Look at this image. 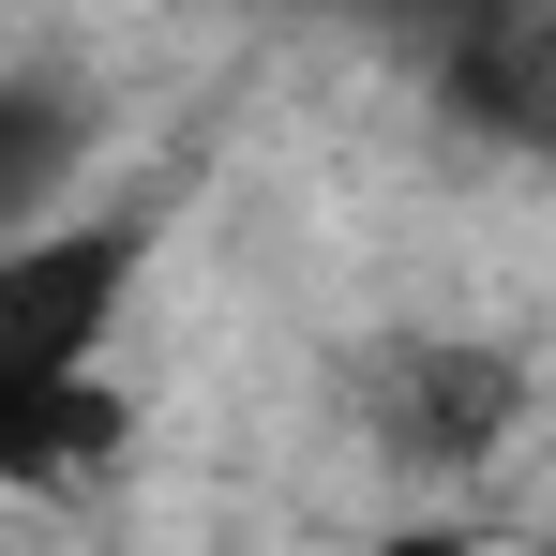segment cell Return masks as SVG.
I'll list each match as a JSON object with an SVG mask.
<instances>
[{
	"instance_id": "1",
	"label": "cell",
	"mask_w": 556,
	"mask_h": 556,
	"mask_svg": "<svg viewBox=\"0 0 556 556\" xmlns=\"http://www.w3.org/2000/svg\"><path fill=\"white\" fill-rule=\"evenodd\" d=\"M151 256L136 211H91V226H15L0 241V376H91V346L121 331V286Z\"/></svg>"
},
{
	"instance_id": "2",
	"label": "cell",
	"mask_w": 556,
	"mask_h": 556,
	"mask_svg": "<svg viewBox=\"0 0 556 556\" xmlns=\"http://www.w3.org/2000/svg\"><path fill=\"white\" fill-rule=\"evenodd\" d=\"M362 406H376V452L391 466H481L511 437L527 376L496 362V346H466V331H391L376 376H362Z\"/></svg>"
},
{
	"instance_id": "3",
	"label": "cell",
	"mask_w": 556,
	"mask_h": 556,
	"mask_svg": "<svg viewBox=\"0 0 556 556\" xmlns=\"http://www.w3.org/2000/svg\"><path fill=\"white\" fill-rule=\"evenodd\" d=\"M421 76H437L452 121L511 136V151H556V0H452Z\"/></svg>"
},
{
	"instance_id": "4",
	"label": "cell",
	"mask_w": 556,
	"mask_h": 556,
	"mask_svg": "<svg viewBox=\"0 0 556 556\" xmlns=\"http://www.w3.org/2000/svg\"><path fill=\"white\" fill-rule=\"evenodd\" d=\"M136 437V406H121V376H0V466H15V496H76L105 481Z\"/></svg>"
},
{
	"instance_id": "5",
	"label": "cell",
	"mask_w": 556,
	"mask_h": 556,
	"mask_svg": "<svg viewBox=\"0 0 556 556\" xmlns=\"http://www.w3.org/2000/svg\"><path fill=\"white\" fill-rule=\"evenodd\" d=\"M391 556H466V542H452V527H406V542H391Z\"/></svg>"
}]
</instances>
